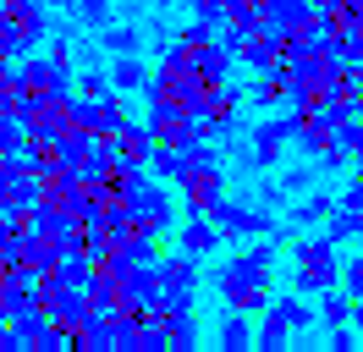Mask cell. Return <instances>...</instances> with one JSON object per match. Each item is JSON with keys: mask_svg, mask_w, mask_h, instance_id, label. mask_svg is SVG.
<instances>
[{"mask_svg": "<svg viewBox=\"0 0 363 352\" xmlns=\"http://www.w3.org/2000/svg\"><path fill=\"white\" fill-rule=\"evenodd\" d=\"M94 275H99V264H94L89 253L77 248V253H61V259H55V270H50L45 281H55V286H83V292H89Z\"/></svg>", "mask_w": 363, "mask_h": 352, "instance_id": "obj_15", "label": "cell"}, {"mask_svg": "<svg viewBox=\"0 0 363 352\" xmlns=\"http://www.w3.org/2000/svg\"><path fill=\"white\" fill-rule=\"evenodd\" d=\"M297 127H303V110H270V116L253 127V149H248L253 171H270L275 160L286 154V143H297Z\"/></svg>", "mask_w": 363, "mask_h": 352, "instance_id": "obj_3", "label": "cell"}, {"mask_svg": "<svg viewBox=\"0 0 363 352\" xmlns=\"http://www.w3.org/2000/svg\"><path fill=\"white\" fill-rule=\"evenodd\" d=\"M99 50L105 55H143V28L138 22H105L99 28Z\"/></svg>", "mask_w": 363, "mask_h": 352, "instance_id": "obj_17", "label": "cell"}, {"mask_svg": "<svg viewBox=\"0 0 363 352\" xmlns=\"http://www.w3.org/2000/svg\"><path fill=\"white\" fill-rule=\"evenodd\" d=\"M292 259H297L292 292H303V297H319V292L341 286V264H347V259L336 253V237H330V231H319V237H297Z\"/></svg>", "mask_w": 363, "mask_h": 352, "instance_id": "obj_2", "label": "cell"}, {"mask_svg": "<svg viewBox=\"0 0 363 352\" xmlns=\"http://www.w3.org/2000/svg\"><path fill=\"white\" fill-rule=\"evenodd\" d=\"M220 237H226V231H220V226H215L209 215H187V220L177 226V248L199 253V259H209V253L220 248Z\"/></svg>", "mask_w": 363, "mask_h": 352, "instance_id": "obj_11", "label": "cell"}, {"mask_svg": "<svg viewBox=\"0 0 363 352\" xmlns=\"http://www.w3.org/2000/svg\"><path fill=\"white\" fill-rule=\"evenodd\" d=\"M50 160H55V165H61V171H94V132H83V127H72L67 138H61V143H55V149H45Z\"/></svg>", "mask_w": 363, "mask_h": 352, "instance_id": "obj_10", "label": "cell"}, {"mask_svg": "<svg viewBox=\"0 0 363 352\" xmlns=\"http://www.w3.org/2000/svg\"><path fill=\"white\" fill-rule=\"evenodd\" d=\"M121 286V308H138V314H155L165 286H160V264H138V270H121L116 275Z\"/></svg>", "mask_w": 363, "mask_h": 352, "instance_id": "obj_8", "label": "cell"}, {"mask_svg": "<svg viewBox=\"0 0 363 352\" xmlns=\"http://www.w3.org/2000/svg\"><path fill=\"white\" fill-rule=\"evenodd\" d=\"M127 209H133V220L143 226V231H155V237H171V231L182 226L177 198L165 193V182H160V176H149V187H138V193L127 198Z\"/></svg>", "mask_w": 363, "mask_h": 352, "instance_id": "obj_4", "label": "cell"}, {"mask_svg": "<svg viewBox=\"0 0 363 352\" xmlns=\"http://www.w3.org/2000/svg\"><path fill=\"white\" fill-rule=\"evenodd\" d=\"M0 22L17 33V61L33 55V44H50V6L45 0H6Z\"/></svg>", "mask_w": 363, "mask_h": 352, "instance_id": "obj_6", "label": "cell"}, {"mask_svg": "<svg viewBox=\"0 0 363 352\" xmlns=\"http://www.w3.org/2000/svg\"><path fill=\"white\" fill-rule=\"evenodd\" d=\"M231 61H237V50H231L226 33H220L215 44H204V50H193V66L204 72L209 83H226V77H231Z\"/></svg>", "mask_w": 363, "mask_h": 352, "instance_id": "obj_14", "label": "cell"}, {"mask_svg": "<svg viewBox=\"0 0 363 352\" xmlns=\"http://www.w3.org/2000/svg\"><path fill=\"white\" fill-rule=\"evenodd\" d=\"M149 171L160 176V182H187V171H193V143H160L155 160H149Z\"/></svg>", "mask_w": 363, "mask_h": 352, "instance_id": "obj_12", "label": "cell"}, {"mask_svg": "<svg viewBox=\"0 0 363 352\" xmlns=\"http://www.w3.org/2000/svg\"><path fill=\"white\" fill-rule=\"evenodd\" d=\"M314 17H319L314 0H264V28L281 33V39H292L297 28H308Z\"/></svg>", "mask_w": 363, "mask_h": 352, "instance_id": "obj_9", "label": "cell"}, {"mask_svg": "<svg viewBox=\"0 0 363 352\" xmlns=\"http://www.w3.org/2000/svg\"><path fill=\"white\" fill-rule=\"evenodd\" d=\"M275 308H281V319L292 325V336H303V330L319 319V308H308V297H303V292H286V297H275Z\"/></svg>", "mask_w": 363, "mask_h": 352, "instance_id": "obj_22", "label": "cell"}, {"mask_svg": "<svg viewBox=\"0 0 363 352\" xmlns=\"http://www.w3.org/2000/svg\"><path fill=\"white\" fill-rule=\"evenodd\" d=\"M50 61L72 66V61H77V39H55V44H50Z\"/></svg>", "mask_w": 363, "mask_h": 352, "instance_id": "obj_30", "label": "cell"}, {"mask_svg": "<svg viewBox=\"0 0 363 352\" xmlns=\"http://www.w3.org/2000/svg\"><path fill=\"white\" fill-rule=\"evenodd\" d=\"M199 253L177 248L171 259H160V286H165V303H193L199 297Z\"/></svg>", "mask_w": 363, "mask_h": 352, "instance_id": "obj_7", "label": "cell"}, {"mask_svg": "<svg viewBox=\"0 0 363 352\" xmlns=\"http://www.w3.org/2000/svg\"><path fill=\"white\" fill-rule=\"evenodd\" d=\"M336 209H341V198H330V193H303L292 209H286V220H292V226H319V220H330Z\"/></svg>", "mask_w": 363, "mask_h": 352, "instance_id": "obj_19", "label": "cell"}, {"mask_svg": "<svg viewBox=\"0 0 363 352\" xmlns=\"http://www.w3.org/2000/svg\"><path fill=\"white\" fill-rule=\"evenodd\" d=\"M6 61H17V33L0 22V66H6Z\"/></svg>", "mask_w": 363, "mask_h": 352, "instance_id": "obj_32", "label": "cell"}, {"mask_svg": "<svg viewBox=\"0 0 363 352\" xmlns=\"http://www.w3.org/2000/svg\"><path fill=\"white\" fill-rule=\"evenodd\" d=\"M23 143H28V127L17 121V116H6V110H0V154H17Z\"/></svg>", "mask_w": 363, "mask_h": 352, "instance_id": "obj_25", "label": "cell"}, {"mask_svg": "<svg viewBox=\"0 0 363 352\" xmlns=\"http://www.w3.org/2000/svg\"><path fill=\"white\" fill-rule=\"evenodd\" d=\"M270 264H275L270 237H259L253 248L231 253V264L215 270V292L226 297V308H237V314H264V308H270Z\"/></svg>", "mask_w": 363, "mask_h": 352, "instance_id": "obj_1", "label": "cell"}, {"mask_svg": "<svg viewBox=\"0 0 363 352\" xmlns=\"http://www.w3.org/2000/svg\"><path fill=\"white\" fill-rule=\"evenodd\" d=\"M253 314H237V308H226V319H220V352H248V347H259V330L248 325Z\"/></svg>", "mask_w": 363, "mask_h": 352, "instance_id": "obj_18", "label": "cell"}, {"mask_svg": "<svg viewBox=\"0 0 363 352\" xmlns=\"http://www.w3.org/2000/svg\"><path fill=\"white\" fill-rule=\"evenodd\" d=\"M253 105H259V110L292 105V72H286V66H281V72H259V83H253Z\"/></svg>", "mask_w": 363, "mask_h": 352, "instance_id": "obj_16", "label": "cell"}, {"mask_svg": "<svg viewBox=\"0 0 363 352\" xmlns=\"http://www.w3.org/2000/svg\"><path fill=\"white\" fill-rule=\"evenodd\" d=\"M209 220L226 231V237H270L275 231V215L270 204H242V198H215V209H209Z\"/></svg>", "mask_w": 363, "mask_h": 352, "instance_id": "obj_5", "label": "cell"}, {"mask_svg": "<svg viewBox=\"0 0 363 352\" xmlns=\"http://www.w3.org/2000/svg\"><path fill=\"white\" fill-rule=\"evenodd\" d=\"M55 6H61V11H77V0H55Z\"/></svg>", "mask_w": 363, "mask_h": 352, "instance_id": "obj_33", "label": "cell"}, {"mask_svg": "<svg viewBox=\"0 0 363 352\" xmlns=\"http://www.w3.org/2000/svg\"><path fill=\"white\" fill-rule=\"evenodd\" d=\"M330 50H336L341 66H363V28H341L336 39H330Z\"/></svg>", "mask_w": 363, "mask_h": 352, "instance_id": "obj_24", "label": "cell"}, {"mask_svg": "<svg viewBox=\"0 0 363 352\" xmlns=\"http://www.w3.org/2000/svg\"><path fill=\"white\" fill-rule=\"evenodd\" d=\"M111 6H116V0H77V22H83V28H94V33H99V28L111 22Z\"/></svg>", "mask_w": 363, "mask_h": 352, "instance_id": "obj_26", "label": "cell"}, {"mask_svg": "<svg viewBox=\"0 0 363 352\" xmlns=\"http://www.w3.org/2000/svg\"><path fill=\"white\" fill-rule=\"evenodd\" d=\"M286 341H292V325H286L281 308L270 303V308H264V325H259V352H281Z\"/></svg>", "mask_w": 363, "mask_h": 352, "instance_id": "obj_23", "label": "cell"}, {"mask_svg": "<svg viewBox=\"0 0 363 352\" xmlns=\"http://www.w3.org/2000/svg\"><path fill=\"white\" fill-rule=\"evenodd\" d=\"M341 286H347V292H352V297L363 303V253H358V259H347V264H341Z\"/></svg>", "mask_w": 363, "mask_h": 352, "instance_id": "obj_28", "label": "cell"}, {"mask_svg": "<svg viewBox=\"0 0 363 352\" xmlns=\"http://www.w3.org/2000/svg\"><path fill=\"white\" fill-rule=\"evenodd\" d=\"M77 347H83V352H111V347H116L111 314H89V319H83V330H77Z\"/></svg>", "mask_w": 363, "mask_h": 352, "instance_id": "obj_21", "label": "cell"}, {"mask_svg": "<svg viewBox=\"0 0 363 352\" xmlns=\"http://www.w3.org/2000/svg\"><path fill=\"white\" fill-rule=\"evenodd\" d=\"M155 83V72L143 66V55H111V88L116 94H143Z\"/></svg>", "mask_w": 363, "mask_h": 352, "instance_id": "obj_13", "label": "cell"}, {"mask_svg": "<svg viewBox=\"0 0 363 352\" xmlns=\"http://www.w3.org/2000/svg\"><path fill=\"white\" fill-rule=\"evenodd\" d=\"M341 204H347V209H363V176H352V182L341 187Z\"/></svg>", "mask_w": 363, "mask_h": 352, "instance_id": "obj_31", "label": "cell"}, {"mask_svg": "<svg viewBox=\"0 0 363 352\" xmlns=\"http://www.w3.org/2000/svg\"><path fill=\"white\" fill-rule=\"evenodd\" d=\"M308 187H314V171H308V165H297V171L281 176V193H308Z\"/></svg>", "mask_w": 363, "mask_h": 352, "instance_id": "obj_29", "label": "cell"}, {"mask_svg": "<svg viewBox=\"0 0 363 352\" xmlns=\"http://www.w3.org/2000/svg\"><path fill=\"white\" fill-rule=\"evenodd\" d=\"M77 94H89V99H105V94H116V88H111V72H99V66H89V72L77 77Z\"/></svg>", "mask_w": 363, "mask_h": 352, "instance_id": "obj_27", "label": "cell"}, {"mask_svg": "<svg viewBox=\"0 0 363 352\" xmlns=\"http://www.w3.org/2000/svg\"><path fill=\"white\" fill-rule=\"evenodd\" d=\"M155 149H160L155 127H149V121H127V132H121V154H127V160H143V165H149V160H155Z\"/></svg>", "mask_w": 363, "mask_h": 352, "instance_id": "obj_20", "label": "cell"}]
</instances>
